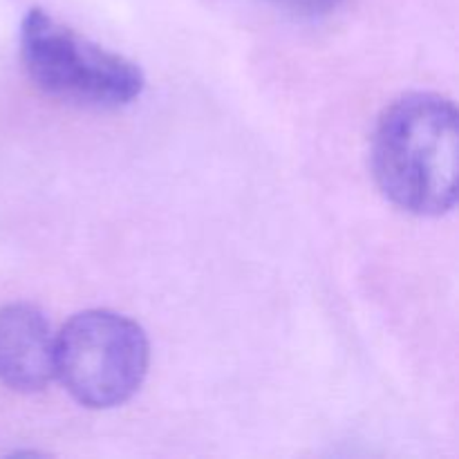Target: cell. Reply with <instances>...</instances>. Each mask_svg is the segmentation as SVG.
<instances>
[{"label": "cell", "mask_w": 459, "mask_h": 459, "mask_svg": "<svg viewBox=\"0 0 459 459\" xmlns=\"http://www.w3.org/2000/svg\"><path fill=\"white\" fill-rule=\"evenodd\" d=\"M21 58L45 94L81 108H124L146 83L133 61L92 43L43 9H31L22 21Z\"/></svg>", "instance_id": "2"}, {"label": "cell", "mask_w": 459, "mask_h": 459, "mask_svg": "<svg viewBox=\"0 0 459 459\" xmlns=\"http://www.w3.org/2000/svg\"><path fill=\"white\" fill-rule=\"evenodd\" d=\"M377 186L402 211L442 215L455 206L459 128L453 101L442 94H406L385 108L372 134Z\"/></svg>", "instance_id": "1"}, {"label": "cell", "mask_w": 459, "mask_h": 459, "mask_svg": "<svg viewBox=\"0 0 459 459\" xmlns=\"http://www.w3.org/2000/svg\"><path fill=\"white\" fill-rule=\"evenodd\" d=\"M56 377V334L39 307L0 309V381L18 393H39Z\"/></svg>", "instance_id": "4"}, {"label": "cell", "mask_w": 459, "mask_h": 459, "mask_svg": "<svg viewBox=\"0 0 459 459\" xmlns=\"http://www.w3.org/2000/svg\"><path fill=\"white\" fill-rule=\"evenodd\" d=\"M276 7H281L282 12H290L294 16H325V13L334 12L343 0H269Z\"/></svg>", "instance_id": "5"}, {"label": "cell", "mask_w": 459, "mask_h": 459, "mask_svg": "<svg viewBox=\"0 0 459 459\" xmlns=\"http://www.w3.org/2000/svg\"><path fill=\"white\" fill-rule=\"evenodd\" d=\"M148 357L142 327L108 309L76 314L56 334V377L88 408L128 402L146 379Z\"/></svg>", "instance_id": "3"}]
</instances>
